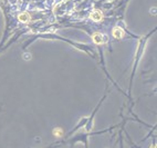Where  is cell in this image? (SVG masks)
<instances>
[{"label":"cell","mask_w":157,"mask_h":148,"mask_svg":"<svg viewBox=\"0 0 157 148\" xmlns=\"http://www.w3.org/2000/svg\"><path fill=\"white\" fill-rule=\"evenodd\" d=\"M92 39H93V41L96 45H103L109 41V36L103 35V34H100V32H95L94 35L92 36Z\"/></svg>","instance_id":"1"},{"label":"cell","mask_w":157,"mask_h":148,"mask_svg":"<svg viewBox=\"0 0 157 148\" xmlns=\"http://www.w3.org/2000/svg\"><path fill=\"white\" fill-rule=\"evenodd\" d=\"M91 19L93 21H95V22H99V21H101L103 19L102 11H100V10H94V11L91 13Z\"/></svg>","instance_id":"2"},{"label":"cell","mask_w":157,"mask_h":148,"mask_svg":"<svg viewBox=\"0 0 157 148\" xmlns=\"http://www.w3.org/2000/svg\"><path fill=\"white\" fill-rule=\"evenodd\" d=\"M112 34H113V37L114 38L121 39L124 36V30L122 28H120V27H115L114 29H113V31H112Z\"/></svg>","instance_id":"3"},{"label":"cell","mask_w":157,"mask_h":148,"mask_svg":"<svg viewBox=\"0 0 157 148\" xmlns=\"http://www.w3.org/2000/svg\"><path fill=\"white\" fill-rule=\"evenodd\" d=\"M19 20H20L21 22H27V21L29 20V15L27 12H23V13L19 15Z\"/></svg>","instance_id":"4"},{"label":"cell","mask_w":157,"mask_h":148,"mask_svg":"<svg viewBox=\"0 0 157 148\" xmlns=\"http://www.w3.org/2000/svg\"><path fill=\"white\" fill-rule=\"evenodd\" d=\"M53 135L57 137H62L63 136V131L61 128H54L53 129Z\"/></svg>","instance_id":"5"},{"label":"cell","mask_w":157,"mask_h":148,"mask_svg":"<svg viewBox=\"0 0 157 148\" xmlns=\"http://www.w3.org/2000/svg\"><path fill=\"white\" fill-rule=\"evenodd\" d=\"M23 59H26V60L31 59V55H30V54H24V55H23Z\"/></svg>","instance_id":"6"}]
</instances>
